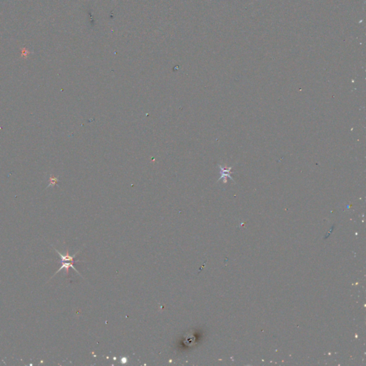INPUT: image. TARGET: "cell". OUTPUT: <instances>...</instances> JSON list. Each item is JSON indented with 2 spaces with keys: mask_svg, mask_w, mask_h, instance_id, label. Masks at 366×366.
Wrapping results in <instances>:
<instances>
[{
  "mask_svg": "<svg viewBox=\"0 0 366 366\" xmlns=\"http://www.w3.org/2000/svg\"><path fill=\"white\" fill-rule=\"evenodd\" d=\"M54 249H55V250L57 252V253L59 254V256H60V258H61V262L67 261V262H73V263H75V262H82V261H81V260H74V257H75V256H77V255L79 253V252H77V253L73 255V256H69V255L68 250H67V253H66V255H65V256H63L62 254L60 253V252L57 250L55 249V248H54Z\"/></svg>",
  "mask_w": 366,
  "mask_h": 366,
  "instance_id": "1",
  "label": "cell"
},
{
  "mask_svg": "<svg viewBox=\"0 0 366 366\" xmlns=\"http://www.w3.org/2000/svg\"><path fill=\"white\" fill-rule=\"evenodd\" d=\"M61 263H62V266L60 267V268L59 269V270H57V272H55V274L54 275V276H55V275L57 274V273L59 272L60 271V270H63V269H65V270H66V274H67V275H68V274H69V267H72V268H73L74 270H75V271H76L77 273H78V274H79V275H80L81 277H82V275H81L80 273H79V272H78V270H77L75 268V267H74V263H73V262H67V261H65V262H61Z\"/></svg>",
  "mask_w": 366,
  "mask_h": 366,
  "instance_id": "2",
  "label": "cell"
},
{
  "mask_svg": "<svg viewBox=\"0 0 366 366\" xmlns=\"http://www.w3.org/2000/svg\"><path fill=\"white\" fill-rule=\"evenodd\" d=\"M57 182H58V179L57 178V177H50V184H49V186H55L57 183Z\"/></svg>",
  "mask_w": 366,
  "mask_h": 366,
  "instance_id": "3",
  "label": "cell"
}]
</instances>
